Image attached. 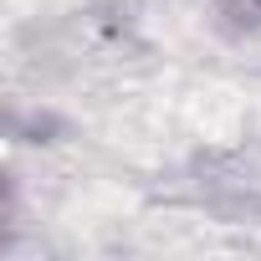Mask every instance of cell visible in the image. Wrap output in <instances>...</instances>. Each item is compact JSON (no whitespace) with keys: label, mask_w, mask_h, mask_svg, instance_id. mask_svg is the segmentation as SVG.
Segmentation results:
<instances>
[{"label":"cell","mask_w":261,"mask_h":261,"mask_svg":"<svg viewBox=\"0 0 261 261\" xmlns=\"http://www.w3.org/2000/svg\"><path fill=\"white\" fill-rule=\"evenodd\" d=\"M236 16H261V0H225Z\"/></svg>","instance_id":"6da1fadb"}]
</instances>
